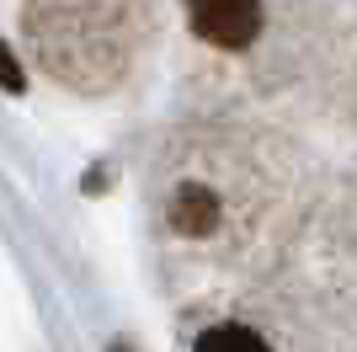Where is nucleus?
Here are the masks:
<instances>
[{"label":"nucleus","mask_w":357,"mask_h":352,"mask_svg":"<svg viewBox=\"0 0 357 352\" xmlns=\"http://www.w3.org/2000/svg\"><path fill=\"white\" fill-rule=\"evenodd\" d=\"M171 219H176V230L197 235V230H213L219 208H213V198H208V192H197V187H181L176 208H171Z\"/></svg>","instance_id":"f03ea898"},{"label":"nucleus","mask_w":357,"mask_h":352,"mask_svg":"<svg viewBox=\"0 0 357 352\" xmlns=\"http://www.w3.org/2000/svg\"><path fill=\"white\" fill-rule=\"evenodd\" d=\"M197 347H267V337L251 325H213V331H197Z\"/></svg>","instance_id":"7ed1b4c3"},{"label":"nucleus","mask_w":357,"mask_h":352,"mask_svg":"<svg viewBox=\"0 0 357 352\" xmlns=\"http://www.w3.org/2000/svg\"><path fill=\"white\" fill-rule=\"evenodd\" d=\"M0 86L11 91V96H16V91H27V75H22V64H16V54L6 43H0Z\"/></svg>","instance_id":"20e7f679"},{"label":"nucleus","mask_w":357,"mask_h":352,"mask_svg":"<svg viewBox=\"0 0 357 352\" xmlns=\"http://www.w3.org/2000/svg\"><path fill=\"white\" fill-rule=\"evenodd\" d=\"M187 16L213 48H245L261 32V0H187Z\"/></svg>","instance_id":"f257e3e1"}]
</instances>
